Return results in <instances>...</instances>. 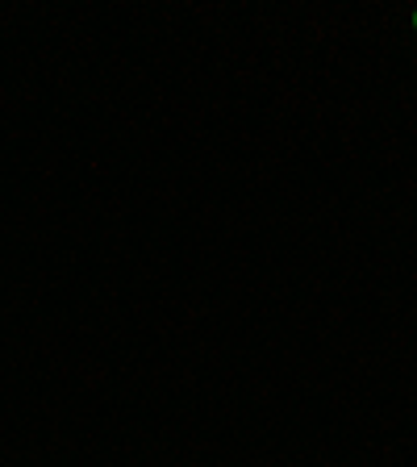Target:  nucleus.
<instances>
[{
  "instance_id": "f257e3e1",
  "label": "nucleus",
  "mask_w": 417,
  "mask_h": 467,
  "mask_svg": "<svg viewBox=\"0 0 417 467\" xmlns=\"http://www.w3.org/2000/svg\"><path fill=\"white\" fill-rule=\"evenodd\" d=\"M413 29H417V9H413Z\"/></svg>"
}]
</instances>
